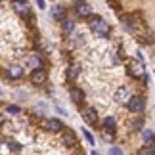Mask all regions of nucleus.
Masks as SVG:
<instances>
[{
	"label": "nucleus",
	"mask_w": 155,
	"mask_h": 155,
	"mask_svg": "<svg viewBox=\"0 0 155 155\" xmlns=\"http://www.w3.org/2000/svg\"><path fill=\"white\" fill-rule=\"evenodd\" d=\"M90 29H92V33H96L98 37H102V38L109 37V33H111L109 25H107L102 17H98V15H92L90 17Z\"/></svg>",
	"instance_id": "nucleus-1"
},
{
	"label": "nucleus",
	"mask_w": 155,
	"mask_h": 155,
	"mask_svg": "<svg viewBox=\"0 0 155 155\" xmlns=\"http://www.w3.org/2000/svg\"><path fill=\"white\" fill-rule=\"evenodd\" d=\"M127 107L132 113H142V111H144V107H146V98L144 96H132V98L128 100Z\"/></svg>",
	"instance_id": "nucleus-2"
},
{
	"label": "nucleus",
	"mask_w": 155,
	"mask_h": 155,
	"mask_svg": "<svg viewBox=\"0 0 155 155\" xmlns=\"http://www.w3.org/2000/svg\"><path fill=\"white\" fill-rule=\"evenodd\" d=\"M42 128L46 130V132H61L63 128V123L59 121V119H46V121L42 123Z\"/></svg>",
	"instance_id": "nucleus-3"
},
{
	"label": "nucleus",
	"mask_w": 155,
	"mask_h": 155,
	"mask_svg": "<svg viewBox=\"0 0 155 155\" xmlns=\"http://www.w3.org/2000/svg\"><path fill=\"white\" fill-rule=\"evenodd\" d=\"M75 14L79 17H90L92 15V6L88 2H75Z\"/></svg>",
	"instance_id": "nucleus-4"
},
{
	"label": "nucleus",
	"mask_w": 155,
	"mask_h": 155,
	"mask_svg": "<svg viewBox=\"0 0 155 155\" xmlns=\"http://www.w3.org/2000/svg\"><path fill=\"white\" fill-rule=\"evenodd\" d=\"M46 79H48V73H46V69H35L33 73H31V82H33V84H37V86L44 84Z\"/></svg>",
	"instance_id": "nucleus-5"
},
{
	"label": "nucleus",
	"mask_w": 155,
	"mask_h": 155,
	"mask_svg": "<svg viewBox=\"0 0 155 155\" xmlns=\"http://www.w3.org/2000/svg\"><path fill=\"white\" fill-rule=\"evenodd\" d=\"M128 75L132 79H140L144 75V65H142V61H130L128 63Z\"/></svg>",
	"instance_id": "nucleus-6"
},
{
	"label": "nucleus",
	"mask_w": 155,
	"mask_h": 155,
	"mask_svg": "<svg viewBox=\"0 0 155 155\" xmlns=\"http://www.w3.org/2000/svg\"><path fill=\"white\" fill-rule=\"evenodd\" d=\"M132 98V94H130L128 86H119L117 92H115V100L119 104H128V100Z\"/></svg>",
	"instance_id": "nucleus-7"
},
{
	"label": "nucleus",
	"mask_w": 155,
	"mask_h": 155,
	"mask_svg": "<svg viewBox=\"0 0 155 155\" xmlns=\"http://www.w3.org/2000/svg\"><path fill=\"white\" fill-rule=\"evenodd\" d=\"M82 121L86 124H96L98 123V113L94 107H86V109H82Z\"/></svg>",
	"instance_id": "nucleus-8"
},
{
	"label": "nucleus",
	"mask_w": 155,
	"mask_h": 155,
	"mask_svg": "<svg viewBox=\"0 0 155 155\" xmlns=\"http://www.w3.org/2000/svg\"><path fill=\"white\" fill-rule=\"evenodd\" d=\"M25 63H27V67H31L33 71H35V69H42V59H40V56H37V54L27 56Z\"/></svg>",
	"instance_id": "nucleus-9"
},
{
	"label": "nucleus",
	"mask_w": 155,
	"mask_h": 155,
	"mask_svg": "<svg viewBox=\"0 0 155 155\" xmlns=\"http://www.w3.org/2000/svg\"><path fill=\"white\" fill-rule=\"evenodd\" d=\"M65 15H67V8H65V6L56 4V6L52 8V17H54V19L63 21V19H65Z\"/></svg>",
	"instance_id": "nucleus-10"
},
{
	"label": "nucleus",
	"mask_w": 155,
	"mask_h": 155,
	"mask_svg": "<svg viewBox=\"0 0 155 155\" xmlns=\"http://www.w3.org/2000/svg\"><path fill=\"white\" fill-rule=\"evenodd\" d=\"M6 75H8L10 79L17 81V79H21V77H23V67H21V65H10V67L6 69Z\"/></svg>",
	"instance_id": "nucleus-11"
},
{
	"label": "nucleus",
	"mask_w": 155,
	"mask_h": 155,
	"mask_svg": "<svg viewBox=\"0 0 155 155\" xmlns=\"http://www.w3.org/2000/svg\"><path fill=\"white\" fill-rule=\"evenodd\" d=\"M69 96H71V100H73V104H82V100H84V92L81 90V88H77V86H73L69 90Z\"/></svg>",
	"instance_id": "nucleus-12"
},
{
	"label": "nucleus",
	"mask_w": 155,
	"mask_h": 155,
	"mask_svg": "<svg viewBox=\"0 0 155 155\" xmlns=\"http://www.w3.org/2000/svg\"><path fill=\"white\" fill-rule=\"evenodd\" d=\"M104 130H105V132H115V130H117V119L115 117H105L104 119Z\"/></svg>",
	"instance_id": "nucleus-13"
},
{
	"label": "nucleus",
	"mask_w": 155,
	"mask_h": 155,
	"mask_svg": "<svg viewBox=\"0 0 155 155\" xmlns=\"http://www.w3.org/2000/svg\"><path fill=\"white\" fill-rule=\"evenodd\" d=\"M63 144L67 146V147L77 146V138H75V134L71 132V130H67V128H65V132H63Z\"/></svg>",
	"instance_id": "nucleus-14"
},
{
	"label": "nucleus",
	"mask_w": 155,
	"mask_h": 155,
	"mask_svg": "<svg viewBox=\"0 0 155 155\" xmlns=\"http://www.w3.org/2000/svg\"><path fill=\"white\" fill-rule=\"evenodd\" d=\"M12 6H14V10L19 15H29V4L27 2H12Z\"/></svg>",
	"instance_id": "nucleus-15"
},
{
	"label": "nucleus",
	"mask_w": 155,
	"mask_h": 155,
	"mask_svg": "<svg viewBox=\"0 0 155 155\" xmlns=\"http://www.w3.org/2000/svg\"><path fill=\"white\" fill-rule=\"evenodd\" d=\"M61 29H63V33H65V35L73 33V29H75V21H73V19H69V17H65L63 23H61Z\"/></svg>",
	"instance_id": "nucleus-16"
},
{
	"label": "nucleus",
	"mask_w": 155,
	"mask_h": 155,
	"mask_svg": "<svg viewBox=\"0 0 155 155\" xmlns=\"http://www.w3.org/2000/svg\"><path fill=\"white\" fill-rule=\"evenodd\" d=\"M79 73H81V67H79V65H71V67L67 69V79L73 81V79H77V75H79Z\"/></svg>",
	"instance_id": "nucleus-17"
},
{
	"label": "nucleus",
	"mask_w": 155,
	"mask_h": 155,
	"mask_svg": "<svg viewBox=\"0 0 155 155\" xmlns=\"http://www.w3.org/2000/svg\"><path fill=\"white\" fill-rule=\"evenodd\" d=\"M142 136H144L146 142H155V134H153V130H150V128H142Z\"/></svg>",
	"instance_id": "nucleus-18"
},
{
	"label": "nucleus",
	"mask_w": 155,
	"mask_h": 155,
	"mask_svg": "<svg viewBox=\"0 0 155 155\" xmlns=\"http://www.w3.org/2000/svg\"><path fill=\"white\" fill-rule=\"evenodd\" d=\"M121 21L124 23V27L134 29V19H132V15H123V17H121Z\"/></svg>",
	"instance_id": "nucleus-19"
},
{
	"label": "nucleus",
	"mask_w": 155,
	"mask_h": 155,
	"mask_svg": "<svg viewBox=\"0 0 155 155\" xmlns=\"http://www.w3.org/2000/svg\"><path fill=\"white\" fill-rule=\"evenodd\" d=\"M6 111H8V113H12V115H19V113H21V107H19V105H14V104H12V105H8V107H6Z\"/></svg>",
	"instance_id": "nucleus-20"
},
{
	"label": "nucleus",
	"mask_w": 155,
	"mask_h": 155,
	"mask_svg": "<svg viewBox=\"0 0 155 155\" xmlns=\"http://www.w3.org/2000/svg\"><path fill=\"white\" fill-rule=\"evenodd\" d=\"M142 127H144V119H136L132 123V130H142Z\"/></svg>",
	"instance_id": "nucleus-21"
},
{
	"label": "nucleus",
	"mask_w": 155,
	"mask_h": 155,
	"mask_svg": "<svg viewBox=\"0 0 155 155\" xmlns=\"http://www.w3.org/2000/svg\"><path fill=\"white\" fill-rule=\"evenodd\" d=\"M82 132H84V138L88 140V144H90V146H94V136L90 134V132H88V130L84 128V130H82Z\"/></svg>",
	"instance_id": "nucleus-22"
},
{
	"label": "nucleus",
	"mask_w": 155,
	"mask_h": 155,
	"mask_svg": "<svg viewBox=\"0 0 155 155\" xmlns=\"http://www.w3.org/2000/svg\"><path fill=\"white\" fill-rule=\"evenodd\" d=\"M109 155H123V150H121V147H111Z\"/></svg>",
	"instance_id": "nucleus-23"
},
{
	"label": "nucleus",
	"mask_w": 155,
	"mask_h": 155,
	"mask_svg": "<svg viewBox=\"0 0 155 155\" xmlns=\"http://www.w3.org/2000/svg\"><path fill=\"white\" fill-rule=\"evenodd\" d=\"M10 150H12V151H19V150H21V144H17V142H12V144H10Z\"/></svg>",
	"instance_id": "nucleus-24"
},
{
	"label": "nucleus",
	"mask_w": 155,
	"mask_h": 155,
	"mask_svg": "<svg viewBox=\"0 0 155 155\" xmlns=\"http://www.w3.org/2000/svg\"><path fill=\"white\" fill-rule=\"evenodd\" d=\"M104 140H105V142H111V140H113V134H111V132H105V134H104Z\"/></svg>",
	"instance_id": "nucleus-25"
},
{
	"label": "nucleus",
	"mask_w": 155,
	"mask_h": 155,
	"mask_svg": "<svg viewBox=\"0 0 155 155\" xmlns=\"http://www.w3.org/2000/svg\"><path fill=\"white\" fill-rule=\"evenodd\" d=\"M140 81H142V82H144V84H147V82H150V77H147V75L144 73V75H142V77H140Z\"/></svg>",
	"instance_id": "nucleus-26"
},
{
	"label": "nucleus",
	"mask_w": 155,
	"mask_h": 155,
	"mask_svg": "<svg viewBox=\"0 0 155 155\" xmlns=\"http://www.w3.org/2000/svg\"><path fill=\"white\" fill-rule=\"evenodd\" d=\"M37 6H38V8H40V10H42V8H44V6H46V4H44V0H38V2H37Z\"/></svg>",
	"instance_id": "nucleus-27"
},
{
	"label": "nucleus",
	"mask_w": 155,
	"mask_h": 155,
	"mask_svg": "<svg viewBox=\"0 0 155 155\" xmlns=\"http://www.w3.org/2000/svg\"><path fill=\"white\" fill-rule=\"evenodd\" d=\"M147 155H155V147H150V150H147Z\"/></svg>",
	"instance_id": "nucleus-28"
},
{
	"label": "nucleus",
	"mask_w": 155,
	"mask_h": 155,
	"mask_svg": "<svg viewBox=\"0 0 155 155\" xmlns=\"http://www.w3.org/2000/svg\"><path fill=\"white\" fill-rule=\"evenodd\" d=\"M4 123V115H0V124H2Z\"/></svg>",
	"instance_id": "nucleus-29"
},
{
	"label": "nucleus",
	"mask_w": 155,
	"mask_h": 155,
	"mask_svg": "<svg viewBox=\"0 0 155 155\" xmlns=\"http://www.w3.org/2000/svg\"><path fill=\"white\" fill-rule=\"evenodd\" d=\"M0 96H2V90H0Z\"/></svg>",
	"instance_id": "nucleus-30"
}]
</instances>
